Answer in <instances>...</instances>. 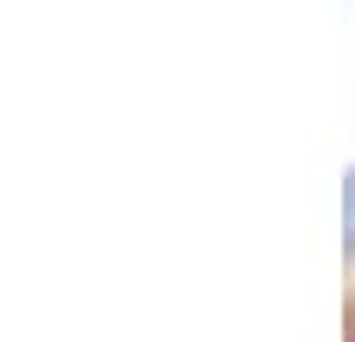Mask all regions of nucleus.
Listing matches in <instances>:
<instances>
[{
    "label": "nucleus",
    "mask_w": 355,
    "mask_h": 342,
    "mask_svg": "<svg viewBox=\"0 0 355 342\" xmlns=\"http://www.w3.org/2000/svg\"><path fill=\"white\" fill-rule=\"evenodd\" d=\"M343 228H349V247H355V171H349V190H343Z\"/></svg>",
    "instance_id": "f257e3e1"
}]
</instances>
